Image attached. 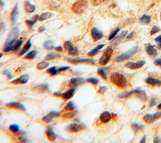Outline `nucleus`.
<instances>
[{
  "label": "nucleus",
  "mask_w": 161,
  "mask_h": 143,
  "mask_svg": "<svg viewBox=\"0 0 161 143\" xmlns=\"http://www.w3.org/2000/svg\"><path fill=\"white\" fill-rule=\"evenodd\" d=\"M70 69V67L69 66H62V67H60V68H58V71L59 73V72H62V71H66V70H68Z\"/></svg>",
  "instance_id": "nucleus-50"
},
{
  "label": "nucleus",
  "mask_w": 161,
  "mask_h": 143,
  "mask_svg": "<svg viewBox=\"0 0 161 143\" xmlns=\"http://www.w3.org/2000/svg\"><path fill=\"white\" fill-rule=\"evenodd\" d=\"M3 6H4V3H3V2L1 1V0H0V8H3Z\"/></svg>",
  "instance_id": "nucleus-59"
},
{
  "label": "nucleus",
  "mask_w": 161,
  "mask_h": 143,
  "mask_svg": "<svg viewBox=\"0 0 161 143\" xmlns=\"http://www.w3.org/2000/svg\"><path fill=\"white\" fill-rule=\"evenodd\" d=\"M160 30H161V29L160 27L157 26V25H154V26L152 27V28L151 29V31H150V33L151 35H153L155 34V33L159 32Z\"/></svg>",
  "instance_id": "nucleus-45"
},
{
  "label": "nucleus",
  "mask_w": 161,
  "mask_h": 143,
  "mask_svg": "<svg viewBox=\"0 0 161 143\" xmlns=\"http://www.w3.org/2000/svg\"><path fill=\"white\" fill-rule=\"evenodd\" d=\"M84 82V79L83 78H73L71 79L69 82V86L74 88L79 86Z\"/></svg>",
  "instance_id": "nucleus-20"
},
{
  "label": "nucleus",
  "mask_w": 161,
  "mask_h": 143,
  "mask_svg": "<svg viewBox=\"0 0 161 143\" xmlns=\"http://www.w3.org/2000/svg\"><path fill=\"white\" fill-rule=\"evenodd\" d=\"M24 8L25 10L29 13H32L34 12L35 11L36 7L34 5H33L29 1H26L24 4Z\"/></svg>",
  "instance_id": "nucleus-23"
},
{
  "label": "nucleus",
  "mask_w": 161,
  "mask_h": 143,
  "mask_svg": "<svg viewBox=\"0 0 161 143\" xmlns=\"http://www.w3.org/2000/svg\"><path fill=\"white\" fill-rule=\"evenodd\" d=\"M9 129L11 132H14V133H16V132H18L20 131V127L18 124H13L10 125Z\"/></svg>",
  "instance_id": "nucleus-38"
},
{
  "label": "nucleus",
  "mask_w": 161,
  "mask_h": 143,
  "mask_svg": "<svg viewBox=\"0 0 161 143\" xmlns=\"http://www.w3.org/2000/svg\"><path fill=\"white\" fill-rule=\"evenodd\" d=\"M74 92H75V89H74V88H73L69 90L64 92V93H60V92L56 91V92H55L54 95L55 96H62V98L67 100H69L73 97V96H74Z\"/></svg>",
  "instance_id": "nucleus-8"
},
{
  "label": "nucleus",
  "mask_w": 161,
  "mask_h": 143,
  "mask_svg": "<svg viewBox=\"0 0 161 143\" xmlns=\"http://www.w3.org/2000/svg\"><path fill=\"white\" fill-rule=\"evenodd\" d=\"M154 64L157 66H159L161 67V58H158L155 60Z\"/></svg>",
  "instance_id": "nucleus-53"
},
{
  "label": "nucleus",
  "mask_w": 161,
  "mask_h": 143,
  "mask_svg": "<svg viewBox=\"0 0 161 143\" xmlns=\"http://www.w3.org/2000/svg\"><path fill=\"white\" fill-rule=\"evenodd\" d=\"M73 44H72V42L69 40H67L64 43V47L67 50H69L70 49L73 47Z\"/></svg>",
  "instance_id": "nucleus-43"
},
{
  "label": "nucleus",
  "mask_w": 161,
  "mask_h": 143,
  "mask_svg": "<svg viewBox=\"0 0 161 143\" xmlns=\"http://www.w3.org/2000/svg\"><path fill=\"white\" fill-rule=\"evenodd\" d=\"M144 127V126L143 125H140L137 123H133L132 125V128L133 130L135 132H137L138 131H141V130H142Z\"/></svg>",
  "instance_id": "nucleus-39"
},
{
  "label": "nucleus",
  "mask_w": 161,
  "mask_h": 143,
  "mask_svg": "<svg viewBox=\"0 0 161 143\" xmlns=\"http://www.w3.org/2000/svg\"><path fill=\"white\" fill-rule=\"evenodd\" d=\"M161 118V112H157L154 114H150L148 113L143 117V120L147 124H151L155 120H157Z\"/></svg>",
  "instance_id": "nucleus-7"
},
{
  "label": "nucleus",
  "mask_w": 161,
  "mask_h": 143,
  "mask_svg": "<svg viewBox=\"0 0 161 143\" xmlns=\"http://www.w3.org/2000/svg\"><path fill=\"white\" fill-rule=\"evenodd\" d=\"M75 108L76 107H75L74 102H73V101H70V102H69L67 103L66 107H64V111H68V110L73 111V110H74Z\"/></svg>",
  "instance_id": "nucleus-31"
},
{
  "label": "nucleus",
  "mask_w": 161,
  "mask_h": 143,
  "mask_svg": "<svg viewBox=\"0 0 161 143\" xmlns=\"http://www.w3.org/2000/svg\"><path fill=\"white\" fill-rule=\"evenodd\" d=\"M60 115H61L60 112L57 111H52V112H50L47 115L44 116L43 117V119H42V120H43V121H44L45 122L49 123V122H51L55 117H57Z\"/></svg>",
  "instance_id": "nucleus-14"
},
{
  "label": "nucleus",
  "mask_w": 161,
  "mask_h": 143,
  "mask_svg": "<svg viewBox=\"0 0 161 143\" xmlns=\"http://www.w3.org/2000/svg\"><path fill=\"white\" fill-rule=\"evenodd\" d=\"M84 129V125L76 123L71 124L67 127V130L70 132H78L81 131Z\"/></svg>",
  "instance_id": "nucleus-11"
},
{
  "label": "nucleus",
  "mask_w": 161,
  "mask_h": 143,
  "mask_svg": "<svg viewBox=\"0 0 161 143\" xmlns=\"http://www.w3.org/2000/svg\"><path fill=\"white\" fill-rule=\"evenodd\" d=\"M3 74H5L6 76L8 78V79H11L13 77V75H12L11 73L8 69H5L3 72Z\"/></svg>",
  "instance_id": "nucleus-46"
},
{
  "label": "nucleus",
  "mask_w": 161,
  "mask_h": 143,
  "mask_svg": "<svg viewBox=\"0 0 161 143\" xmlns=\"http://www.w3.org/2000/svg\"><path fill=\"white\" fill-rule=\"evenodd\" d=\"M18 4H16L14 8H13L12 11L11 13V22L12 25H15L16 22H17L18 19Z\"/></svg>",
  "instance_id": "nucleus-15"
},
{
  "label": "nucleus",
  "mask_w": 161,
  "mask_h": 143,
  "mask_svg": "<svg viewBox=\"0 0 161 143\" xmlns=\"http://www.w3.org/2000/svg\"><path fill=\"white\" fill-rule=\"evenodd\" d=\"M110 81L114 85L120 88H124L127 86V78L123 74L118 72H113L110 76Z\"/></svg>",
  "instance_id": "nucleus-2"
},
{
  "label": "nucleus",
  "mask_w": 161,
  "mask_h": 143,
  "mask_svg": "<svg viewBox=\"0 0 161 143\" xmlns=\"http://www.w3.org/2000/svg\"><path fill=\"white\" fill-rule=\"evenodd\" d=\"M140 22L145 25L149 24L151 22V16L149 15H143L141 18V19H140Z\"/></svg>",
  "instance_id": "nucleus-29"
},
{
  "label": "nucleus",
  "mask_w": 161,
  "mask_h": 143,
  "mask_svg": "<svg viewBox=\"0 0 161 143\" xmlns=\"http://www.w3.org/2000/svg\"><path fill=\"white\" fill-rule=\"evenodd\" d=\"M157 108H158L159 109H161V103H159V104L158 105H157Z\"/></svg>",
  "instance_id": "nucleus-60"
},
{
  "label": "nucleus",
  "mask_w": 161,
  "mask_h": 143,
  "mask_svg": "<svg viewBox=\"0 0 161 143\" xmlns=\"http://www.w3.org/2000/svg\"><path fill=\"white\" fill-rule=\"evenodd\" d=\"M113 52V49L112 47H108L105 50V51L103 54L102 56L101 57L100 59V64L105 66L108 64V62L109 61L110 59L112 56V54Z\"/></svg>",
  "instance_id": "nucleus-5"
},
{
  "label": "nucleus",
  "mask_w": 161,
  "mask_h": 143,
  "mask_svg": "<svg viewBox=\"0 0 161 143\" xmlns=\"http://www.w3.org/2000/svg\"><path fill=\"white\" fill-rule=\"evenodd\" d=\"M98 74L100 76L104 79L105 80H107V73L105 72V71L103 69L100 68L98 69Z\"/></svg>",
  "instance_id": "nucleus-40"
},
{
  "label": "nucleus",
  "mask_w": 161,
  "mask_h": 143,
  "mask_svg": "<svg viewBox=\"0 0 161 143\" xmlns=\"http://www.w3.org/2000/svg\"><path fill=\"white\" fill-rule=\"evenodd\" d=\"M133 93H134L133 90L130 91H125V92H124V93H121L118 95V96H119L120 98H126Z\"/></svg>",
  "instance_id": "nucleus-42"
},
{
  "label": "nucleus",
  "mask_w": 161,
  "mask_h": 143,
  "mask_svg": "<svg viewBox=\"0 0 161 143\" xmlns=\"http://www.w3.org/2000/svg\"><path fill=\"white\" fill-rule=\"evenodd\" d=\"M28 79L29 76L28 74H23L20 77L11 81V83L14 84V85H23V84H26L28 81Z\"/></svg>",
  "instance_id": "nucleus-13"
},
{
  "label": "nucleus",
  "mask_w": 161,
  "mask_h": 143,
  "mask_svg": "<svg viewBox=\"0 0 161 143\" xmlns=\"http://www.w3.org/2000/svg\"><path fill=\"white\" fill-rule=\"evenodd\" d=\"M20 34V30L18 27L13 28L8 35L7 39L4 45L3 50L5 52H8L12 50H18L23 44V40L18 39Z\"/></svg>",
  "instance_id": "nucleus-1"
},
{
  "label": "nucleus",
  "mask_w": 161,
  "mask_h": 143,
  "mask_svg": "<svg viewBox=\"0 0 161 143\" xmlns=\"http://www.w3.org/2000/svg\"><path fill=\"white\" fill-rule=\"evenodd\" d=\"M104 46H105V44H99L96 46V47L95 48V49H93V50H91V51H90L88 52V56H94L95 55H96L98 53V52L100 51V50L104 47Z\"/></svg>",
  "instance_id": "nucleus-26"
},
{
  "label": "nucleus",
  "mask_w": 161,
  "mask_h": 143,
  "mask_svg": "<svg viewBox=\"0 0 161 143\" xmlns=\"http://www.w3.org/2000/svg\"><path fill=\"white\" fill-rule=\"evenodd\" d=\"M76 112L71 111V112H67V113H64V114H63L62 115V117L64 119H70L73 118V117L76 115Z\"/></svg>",
  "instance_id": "nucleus-35"
},
{
  "label": "nucleus",
  "mask_w": 161,
  "mask_h": 143,
  "mask_svg": "<svg viewBox=\"0 0 161 143\" xmlns=\"http://www.w3.org/2000/svg\"><path fill=\"white\" fill-rule=\"evenodd\" d=\"M39 18V15H35L32 20H25V23L27 25V27L29 28H32L33 25H34Z\"/></svg>",
  "instance_id": "nucleus-24"
},
{
  "label": "nucleus",
  "mask_w": 161,
  "mask_h": 143,
  "mask_svg": "<svg viewBox=\"0 0 161 143\" xmlns=\"http://www.w3.org/2000/svg\"><path fill=\"white\" fill-rule=\"evenodd\" d=\"M1 112H0V116H1Z\"/></svg>",
  "instance_id": "nucleus-62"
},
{
  "label": "nucleus",
  "mask_w": 161,
  "mask_h": 143,
  "mask_svg": "<svg viewBox=\"0 0 161 143\" xmlns=\"http://www.w3.org/2000/svg\"><path fill=\"white\" fill-rule=\"evenodd\" d=\"M79 52V49L77 47H74V46H73V47L68 50V53L71 56H78Z\"/></svg>",
  "instance_id": "nucleus-37"
},
{
  "label": "nucleus",
  "mask_w": 161,
  "mask_h": 143,
  "mask_svg": "<svg viewBox=\"0 0 161 143\" xmlns=\"http://www.w3.org/2000/svg\"><path fill=\"white\" fill-rule=\"evenodd\" d=\"M127 33H128V31H127V30L123 31L119 35L116 37L115 39V42H115V44H119L120 42H121L122 40L124 39V38L126 36Z\"/></svg>",
  "instance_id": "nucleus-28"
},
{
  "label": "nucleus",
  "mask_w": 161,
  "mask_h": 143,
  "mask_svg": "<svg viewBox=\"0 0 161 143\" xmlns=\"http://www.w3.org/2000/svg\"><path fill=\"white\" fill-rule=\"evenodd\" d=\"M0 18H1V13H0Z\"/></svg>",
  "instance_id": "nucleus-64"
},
{
  "label": "nucleus",
  "mask_w": 161,
  "mask_h": 143,
  "mask_svg": "<svg viewBox=\"0 0 161 143\" xmlns=\"http://www.w3.org/2000/svg\"><path fill=\"white\" fill-rule=\"evenodd\" d=\"M67 60L71 64H95V62L93 59H73L67 58Z\"/></svg>",
  "instance_id": "nucleus-6"
},
{
  "label": "nucleus",
  "mask_w": 161,
  "mask_h": 143,
  "mask_svg": "<svg viewBox=\"0 0 161 143\" xmlns=\"http://www.w3.org/2000/svg\"><path fill=\"white\" fill-rule=\"evenodd\" d=\"M6 106L9 108L16 109V110L26 112V107H25L24 105L18 102H11L9 103H7L6 104Z\"/></svg>",
  "instance_id": "nucleus-10"
},
{
  "label": "nucleus",
  "mask_w": 161,
  "mask_h": 143,
  "mask_svg": "<svg viewBox=\"0 0 161 143\" xmlns=\"http://www.w3.org/2000/svg\"><path fill=\"white\" fill-rule=\"evenodd\" d=\"M19 141L22 142H28V141L24 136H20L19 137Z\"/></svg>",
  "instance_id": "nucleus-51"
},
{
  "label": "nucleus",
  "mask_w": 161,
  "mask_h": 143,
  "mask_svg": "<svg viewBox=\"0 0 161 143\" xmlns=\"http://www.w3.org/2000/svg\"><path fill=\"white\" fill-rule=\"evenodd\" d=\"M145 64V62L144 61H138L137 62H129L125 64V67L130 69H137L142 68V67Z\"/></svg>",
  "instance_id": "nucleus-9"
},
{
  "label": "nucleus",
  "mask_w": 161,
  "mask_h": 143,
  "mask_svg": "<svg viewBox=\"0 0 161 143\" xmlns=\"http://www.w3.org/2000/svg\"><path fill=\"white\" fill-rule=\"evenodd\" d=\"M53 16L52 13H51L50 12H45V13H43L40 16H39V21H44V20H47L50 18H51L52 16Z\"/></svg>",
  "instance_id": "nucleus-30"
},
{
  "label": "nucleus",
  "mask_w": 161,
  "mask_h": 143,
  "mask_svg": "<svg viewBox=\"0 0 161 143\" xmlns=\"http://www.w3.org/2000/svg\"><path fill=\"white\" fill-rule=\"evenodd\" d=\"M160 20H161V12H160Z\"/></svg>",
  "instance_id": "nucleus-63"
},
{
  "label": "nucleus",
  "mask_w": 161,
  "mask_h": 143,
  "mask_svg": "<svg viewBox=\"0 0 161 143\" xmlns=\"http://www.w3.org/2000/svg\"><path fill=\"white\" fill-rule=\"evenodd\" d=\"M138 46H135V47L129 50L127 52L123 53L119 56H118L116 58L115 61L119 62H122V61H124L125 60L129 59L132 57L134 55V54L138 51Z\"/></svg>",
  "instance_id": "nucleus-4"
},
{
  "label": "nucleus",
  "mask_w": 161,
  "mask_h": 143,
  "mask_svg": "<svg viewBox=\"0 0 161 143\" xmlns=\"http://www.w3.org/2000/svg\"><path fill=\"white\" fill-rule=\"evenodd\" d=\"M37 54V51L36 50H33L32 51L28 52L26 56H25V59H27L28 60H31L34 59Z\"/></svg>",
  "instance_id": "nucleus-33"
},
{
  "label": "nucleus",
  "mask_w": 161,
  "mask_h": 143,
  "mask_svg": "<svg viewBox=\"0 0 161 143\" xmlns=\"http://www.w3.org/2000/svg\"><path fill=\"white\" fill-rule=\"evenodd\" d=\"M32 45V42H31V40H30V39H29L27 42L26 44L24 45L22 49L20 50V52H19V56H23V55H24L25 53H27L29 50V49L31 48Z\"/></svg>",
  "instance_id": "nucleus-25"
},
{
  "label": "nucleus",
  "mask_w": 161,
  "mask_h": 143,
  "mask_svg": "<svg viewBox=\"0 0 161 143\" xmlns=\"http://www.w3.org/2000/svg\"><path fill=\"white\" fill-rule=\"evenodd\" d=\"M47 73H49L51 76H55V75H56L57 73H59V71H58V69L57 68V67L52 66V67H51V68H50L47 70Z\"/></svg>",
  "instance_id": "nucleus-36"
},
{
  "label": "nucleus",
  "mask_w": 161,
  "mask_h": 143,
  "mask_svg": "<svg viewBox=\"0 0 161 143\" xmlns=\"http://www.w3.org/2000/svg\"><path fill=\"white\" fill-rule=\"evenodd\" d=\"M154 143H160V142H161V139H160L159 137L157 136V137L154 139Z\"/></svg>",
  "instance_id": "nucleus-57"
},
{
  "label": "nucleus",
  "mask_w": 161,
  "mask_h": 143,
  "mask_svg": "<svg viewBox=\"0 0 161 143\" xmlns=\"http://www.w3.org/2000/svg\"><path fill=\"white\" fill-rule=\"evenodd\" d=\"M156 103H157L156 99L154 98H152L150 100V105H149V107H154Z\"/></svg>",
  "instance_id": "nucleus-52"
},
{
  "label": "nucleus",
  "mask_w": 161,
  "mask_h": 143,
  "mask_svg": "<svg viewBox=\"0 0 161 143\" xmlns=\"http://www.w3.org/2000/svg\"><path fill=\"white\" fill-rule=\"evenodd\" d=\"M133 93L136 94L137 96H138V98L140 100H141L142 101H146L148 98L145 91H143L142 90H138V89L134 90Z\"/></svg>",
  "instance_id": "nucleus-21"
},
{
  "label": "nucleus",
  "mask_w": 161,
  "mask_h": 143,
  "mask_svg": "<svg viewBox=\"0 0 161 143\" xmlns=\"http://www.w3.org/2000/svg\"><path fill=\"white\" fill-rule=\"evenodd\" d=\"M55 50H56V51H58V52H62L63 50V48L62 46L59 45V46H57V47H55Z\"/></svg>",
  "instance_id": "nucleus-56"
},
{
  "label": "nucleus",
  "mask_w": 161,
  "mask_h": 143,
  "mask_svg": "<svg viewBox=\"0 0 161 143\" xmlns=\"http://www.w3.org/2000/svg\"><path fill=\"white\" fill-rule=\"evenodd\" d=\"M49 66V64L48 62L42 61V62L38 63L37 65V69L39 70H42V69H44L47 68H48Z\"/></svg>",
  "instance_id": "nucleus-32"
},
{
  "label": "nucleus",
  "mask_w": 161,
  "mask_h": 143,
  "mask_svg": "<svg viewBox=\"0 0 161 143\" xmlns=\"http://www.w3.org/2000/svg\"><path fill=\"white\" fill-rule=\"evenodd\" d=\"M44 47L47 50H52L54 48V42L52 40H47L44 43Z\"/></svg>",
  "instance_id": "nucleus-34"
},
{
  "label": "nucleus",
  "mask_w": 161,
  "mask_h": 143,
  "mask_svg": "<svg viewBox=\"0 0 161 143\" xmlns=\"http://www.w3.org/2000/svg\"><path fill=\"white\" fill-rule=\"evenodd\" d=\"M86 81L93 84V85H97L99 83V80L95 78H90L86 79Z\"/></svg>",
  "instance_id": "nucleus-44"
},
{
  "label": "nucleus",
  "mask_w": 161,
  "mask_h": 143,
  "mask_svg": "<svg viewBox=\"0 0 161 143\" xmlns=\"http://www.w3.org/2000/svg\"><path fill=\"white\" fill-rule=\"evenodd\" d=\"M33 90L38 93H44L49 90L48 85H39L33 88Z\"/></svg>",
  "instance_id": "nucleus-22"
},
{
  "label": "nucleus",
  "mask_w": 161,
  "mask_h": 143,
  "mask_svg": "<svg viewBox=\"0 0 161 143\" xmlns=\"http://www.w3.org/2000/svg\"><path fill=\"white\" fill-rule=\"evenodd\" d=\"M120 30V28H117L115 29V30L113 31L111 33H110V35H109V36L108 37V40H113V39H115V38L116 37V36L117 35L118 33L119 32Z\"/></svg>",
  "instance_id": "nucleus-41"
},
{
  "label": "nucleus",
  "mask_w": 161,
  "mask_h": 143,
  "mask_svg": "<svg viewBox=\"0 0 161 143\" xmlns=\"http://www.w3.org/2000/svg\"><path fill=\"white\" fill-rule=\"evenodd\" d=\"M45 30H46V28L44 26H40V27H39V28H38V31L39 32H43L45 31Z\"/></svg>",
  "instance_id": "nucleus-55"
},
{
  "label": "nucleus",
  "mask_w": 161,
  "mask_h": 143,
  "mask_svg": "<svg viewBox=\"0 0 161 143\" xmlns=\"http://www.w3.org/2000/svg\"><path fill=\"white\" fill-rule=\"evenodd\" d=\"M145 141H146V136H143V137L141 139V141H140V142L144 143V142H145Z\"/></svg>",
  "instance_id": "nucleus-58"
},
{
  "label": "nucleus",
  "mask_w": 161,
  "mask_h": 143,
  "mask_svg": "<svg viewBox=\"0 0 161 143\" xmlns=\"http://www.w3.org/2000/svg\"><path fill=\"white\" fill-rule=\"evenodd\" d=\"M88 7V1L86 0H77L72 6L71 10L76 14H81Z\"/></svg>",
  "instance_id": "nucleus-3"
},
{
  "label": "nucleus",
  "mask_w": 161,
  "mask_h": 143,
  "mask_svg": "<svg viewBox=\"0 0 161 143\" xmlns=\"http://www.w3.org/2000/svg\"><path fill=\"white\" fill-rule=\"evenodd\" d=\"M91 36H92L93 39L95 42L98 41L101 39H102L103 35H104L103 33L102 32L100 31L99 29H98L97 28H95V27L91 29Z\"/></svg>",
  "instance_id": "nucleus-12"
},
{
  "label": "nucleus",
  "mask_w": 161,
  "mask_h": 143,
  "mask_svg": "<svg viewBox=\"0 0 161 143\" xmlns=\"http://www.w3.org/2000/svg\"><path fill=\"white\" fill-rule=\"evenodd\" d=\"M134 35H135V32H132V33H130V34H129L128 36H127V37H126V39H132V38L134 37Z\"/></svg>",
  "instance_id": "nucleus-54"
},
{
  "label": "nucleus",
  "mask_w": 161,
  "mask_h": 143,
  "mask_svg": "<svg viewBox=\"0 0 161 143\" xmlns=\"http://www.w3.org/2000/svg\"><path fill=\"white\" fill-rule=\"evenodd\" d=\"M105 0H92L91 2L92 4L94 5H98L100 4H101V3H103Z\"/></svg>",
  "instance_id": "nucleus-49"
},
{
  "label": "nucleus",
  "mask_w": 161,
  "mask_h": 143,
  "mask_svg": "<svg viewBox=\"0 0 161 143\" xmlns=\"http://www.w3.org/2000/svg\"><path fill=\"white\" fill-rule=\"evenodd\" d=\"M145 81L146 83L149 84V85L152 86H161V81L159 79L154 78L152 77H148L145 79Z\"/></svg>",
  "instance_id": "nucleus-17"
},
{
  "label": "nucleus",
  "mask_w": 161,
  "mask_h": 143,
  "mask_svg": "<svg viewBox=\"0 0 161 143\" xmlns=\"http://www.w3.org/2000/svg\"><path fill=\"white\" fill-rule=\"evenodd\" d=\"M3 56V54L2 53H0V57H1Z\"/></svg>",
  "instance_id": "nucleus-61"
},
{
  "label": "nucleus",
  "mask_w": 161,
  "mask_h": 143,
  "mask_svg": "<svg viewBox=\"0 0 161 143\" xmlns=\"http://www.w3.org/2000/svg\"><path fill=\"white\" fill-rule=\"evenodd\" d=\"M111 119H112L111 113L108 111H105V112H103V113H101V114L100 115V120L103 123L108 122H109L110 120H111Z\"/></svg>",
  "instance_id": "nucleus-19"
},
{
  "label": "nucleus",
  "mask_w": 161,
  "mask_h": 143,
  "mask_svg": "<svg viewBox=\"0 0 161 143\" xmlns=\"http://www.w3.org/2000/svg\"><path fill=\"white\" fill-rule=\"evenodd\" d=\"M155 41L157 43V46L159 49H161V35H159L155 38Z\"/></svg>",
  "instance_id": "nucleus-48"
},
{
  "label": "nucleus",
  "mask_w": 161,
  "mask_h": 143,
  "mask_svg": "<svg viewBox=\"0 0 161 143\" xmlns=\"http://www.w3.org/2000/svg\"><path fill=\"white\" fill-rule=\"evenodd\" d=\"M107 89H108V88L106 86H101L98 90V93H100V95H103L105 93V92L107 90Z\"/></svg>",
  "instance_id": "nucleus-47"
},
{
  "label": "nucleus",
  "mask_w": 161,
  "mask_h": 143,
  "mask_svg": "<svg viewBox=\"0 0 161 143\" xmlns=\"http://www.w3.org/2000/svg\"><path fill=\"white\" fill-rule=\"evenodd\" d=\"M146 52L148 55L152 57H155L157 55V51L155 49V45L152 44H147L146 46Z\"/></svg>",
  "instance_id": "nucleus-18"
},
{
  "label": "nucleus",
  "mask_w": 161,
  "mask_h": 143,
  "mask_svg": "<svg viewBox=\"0 0 161 143\" xmlns=\"http://www.w3.org/2000/svg\"><path fill=\"white\" fill-rule=\"evenodd\" d=\"M46 136L47 137L49 141L50 142H54L57 139L56 134L54 133L52 128L50 126L46 130Z\"/></svg>",
  "instance_id": "nucleus-16"
},
{
  "label": "nucleus",
  "mask_w": 161,
  "mask_h": 143,
  "mask_svg": "<svg viewBox=\"0 0 161 143\" xmlns=\"http://www.w3.org/2000/svg\"><path fill=\"white\" fill-rule=\"evenodd\" d=\"M61 57V55L60 54H58L56 52H51L48 54L46 56L45 59L47 61H50V60L56 59H58Z\"/></svg>",
  "instance_id": "nucleus-27"
}]
</instances>
